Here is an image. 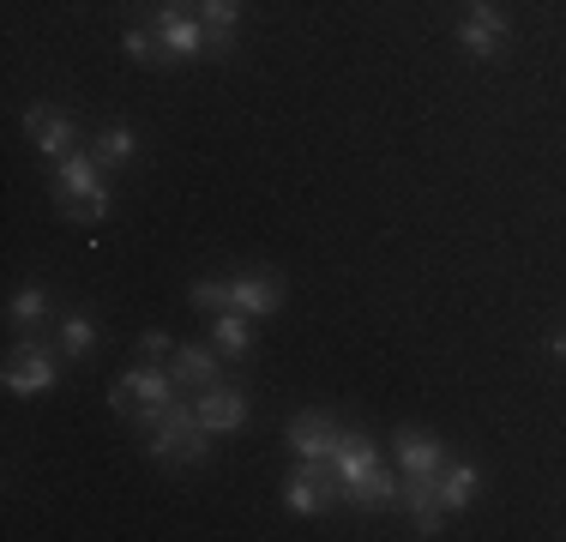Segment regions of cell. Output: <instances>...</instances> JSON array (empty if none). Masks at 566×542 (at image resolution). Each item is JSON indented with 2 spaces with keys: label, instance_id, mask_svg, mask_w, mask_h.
Returning <instances> with one entry per match:
<instances>
[{
  "label": "cell",
  "instance_id": "cell-6",
  "mask_svg": "<svg viewBox=\"0 0 566 542\" xmlns=\"http://www.w3.org/2000/svg\"><path fill=\"white\" fill-rule=\"evenodd\" d=\"M55 181H61L66 199H109V187H103V163L91 152H66L61 169H55Z\"/></svg>",
  "mask_w": 566,
  "mask_h": 542
},
{
  "label": "cell",
  "instance_id": "cell-11",
  "mask_svg": "<svg viewBox=\"0 0 566 542\" xmlns=\"http://www.w3.org/2000/svg\"><path fill=\"white\" fill-rule=\"evenodd\" d=\"M398 500L410 507L416 531H422V536H440V488H434V477H403Z\"/></svg>",
  "mask_w": 566,
  "mask_h": 542
},
{
  "label": "cell",
  "instance_id": "cell-4",
  "mask_svg": "<svg viewBox=\"0 0 566 542\" xmlns=\"http://www.w3.org/2000/svg\"><path fill=\"white\" fill-rule=\"evenodd\" d=\"M344 446V428H332L326 416H295L290 423V452L295 458H319V465H332Z\"/></svg>",
  "mask_w": 566,
  "mask_h": 542
},
{
  "label": "cell",
  "instance_id": "cell-9",
  "mask_svg": "<svg viewBox=\"0 0 566 542\" xmlns=\"http://www.w3.org/2000/svg\"><path fill=\"white\" fill-rule=\"evenodd\" d=\"M374 470H380V452H374L361 434H344V446H338V458H332V477H338V488L349 494L356 482H368Z\"/></svg>",
  "mask_w": 566,
  "mask_h": 542
},
{
  "label": "cell",
  "instance_id": "cell-2",
  "mask_svg": "<svg viewBox=\"0 0 566 542\" xmlns=\"http://www.w3.org/2000/svg\"><path fill=\"white\" fill-rule=\"evenodd\" d=\"M55 386V356H49L43 344H19L7 356V392H19V398H36V392Z\"/></svg>",
  "mask_w": 566,
  "mask_h": 542
},
{
  "label": "cell",
  "instance_id": "cell-1",
  "mask_svg": "<svg viewBox=\"0 0 566 542\" xmlns=\"http://www.w3.org/2000/svg\"><path fill=\"white\" fill-rule=\"evenodd\" d=\"M338 494H344L338 477H332V465H319V458H302V470L283 482V507L290 512H326Z\"/></svg>",
  "mask_w": 566,
  "mask_h": 542
},
{
  "label": "cell",
  "instance_id": "cell-26",
  "mask_svg": "<svg viewBox=\"0 0 566 542\" xmlns=\"http://www.w3.org/2000/svg\"><path fill=\"white\" fill-rule=\"evenodd\" d=\"M555 356H566V332H560V337H555Z\"/></svg>",
  "mask_w": 566,
  "mask_h": 542
},
{
  "label": "cell",
  "instance_id": "cell-19",
  "mask_svg": "<svg viewBox=\"0 0 566 542\" xmlns=\"http://www.w3.org/2000/svg\"><path fill=\"white\" fill-rule=\"evenodd\" d=\"M133 152H139V139H133L127 127H109V133H97V145H91V157H97L103 169H109V163H127Z\"/></svg>",
  "mask_w": 566,
  "mask_h": 542
},
{
  "label": "cell",
  "instance_id": "cell-7",
  "mask_svg": "<svg viewBox=\"0 0 566 542\" xmlns=\"http://www.w3.org/2000/svg\"><path fill=\"white\" fill-rule=\"evenodd\" d=\"M193 410L211 434H235L241 423H248V398H241V392H223V386H206Z\"/></svg>",
  "mask_w": 566,
  "mask_h": 542
},
{
  "label": "cell",
  "instance_id": "cell-13",
  "mask_svg": "<svg viewBox=\"0 0 566 542\" xmlns=\"http://www.w3.org/2000/svg\"><path fill=\"white\" fill-rule=\"evenodd\" d=\"M24 133H31V139H36V152H43V157H66V152H73V121H66V115H49V108H31V115H24Z\"/></svg>",
  "mask_w": 566,
  "mask_h": 542
},
{
  "label": "cell",
  "instance_id": "cell-18",
  "mask_svg": "<svg viewBox=\"0 0 566 542\" xmlns=\"http://www.w3.org/2000/svg\"><path fill=\"white\" fill-rule=\"evenodd\" d=\"M398 488H403V477H392V470H374V477H368V482H356L344 500H349V507H392Z\"/></svg>",
  "mask_w": 566,
  "mask_h": 542
},
{
  "label": "cell",
  "instance_id": "cell-24",
  "mask_svg": "<svg viewBox=\"0 0 566 542\" xmlns=\"http://www.w3.org/2000/svg\"><path fill=\"white\" fill-rule=\"evenodd\" d=\"M66 217H73V223H103V217H109V199H66Z\"/></svg>",
  "mask_w": 566,
  "mask_h": 542
},
{
  "label": "cell",
  "instance_id": "cell-23",
  "mask_svg": "<svg viewBox=\"0 0 566 542\" xmlns=\"http://www.w3.org/2000/svg\"><path fill=\"white\" fill-rule=\"evenodd\" d=\"M193 308H206V314H223L229 308V283H193Z\"/></svg>",
  "mask_w": 566,
  "mask_h": 542
},
{
  "label": "cell",
  "instance_id": "cell-22",
  "mask_svg": "<svg viewBox=\"0 0 566 542\" xmlns=\"http://www.w3.org/2000/svg\"><path fill=\"white\" fill-rule=\"evenodd\" d=\"M43 314H49V295L43 290H19V295H12V325H36Z\"/></svg>",
  "mask_w": 566,
  "mask_h": 542
},
{
  "label": "cell",
  "instance_id": "cell-10",
  "mask_svg": "<svg viewBox=\"0 0 566 542\" xmlns=\"http://www.w3.org/2000/svg\"><path fill=\"white\" fill-rule=\"evenodd\" d=\"M440 465H447V452H440L434 434H416V428L398 434V470L403 477H440Z\"/></svg>",
  "mask_w": 566,
  "mask_h": 542
},
{
  "label": "cell",
  "instance_id": "cell-25",
  "mask_svg": "<svg viewBox=\"0 0 566 542\" xmlns=\"http://www.w3.org/2000/svg\"><path fill=\"white\" fill-rule=\"evenodd\" d=\"M139 350H145V356H151V362L175 356V350H169V332H145V337H139Z\"/></svg>",
  "mask_w": 566,
  "mask_h": 542
},
{
  "label": "cell",
  "instance_id": "cell-5",
  "mask_svg": "<svg viewBox=\"0 0 566 542\" xmlns=\"http://www.w3.org/2000/svg\"><path fill=\"white\" fill-rule=\"evenodd\" d=\"M157 37H164V54H175V61H193V54H206V24L187 19L181 7H164L157 12Z\"/></svg>",
  "mask_w": 566,
  "mask_h": 542
},
{
  "label": "cell",
  "instance_id": "cell-12",
  "mask_svg": "<svg viewBox=\"0 0 566 542\" xmlns=\"http://www.w3.org/2000/svg\"><path fill=\"white\" fill-rule=\"evenodd\" d=\"M277 302H283V290L272 278H229V308L235 314L260 320V314H277Z\"/></svg>",
  "mask_w": 566,
  "mask_h": 542
},
{
  "label": "cell",
  "instance_id": "cell-21",
  "mask_svg": "<svg viewBox=\"0 0 566 542\" xmlns=\"http://www.w3.org/2000/svg\"><path fill=\"white\" fill-rule=\"evenodd\" d=\"M120 49H127L133 61H145V66H151V61H164V37H157V31H139V24H133V31L120 37Z\"/></svg>",
  "mask_w": 566,
  "mask_h": 542
},
{
  "label": "cell",
  "instance_id": "cell-3",
  "mask_svg": "<svg viewBox=\"0 0 566 542\" xmlns=\"http://www.w3.org/2000/svg\"><path fill=\"white\" fill-rule=\"evenodd\" d=\"M206 423H199V410L193 416H181V423H169V428H157L151 434V458H164V465H193V458H206Z\"/></svg>",
  "mask_w": 566,
  "mask_h": 542
},
{
  "label": "cell",
  "instance_id": "cell-16",
  "mask_svg": "<svg viewBox=\"0 0 566 542\" xmlns=\"http://www.w3.org/2000/svg\"><path fill=\"white\" fill-rule=\"evenodd\" d=\"M211 337H218L223 356H248L253 350V325H248V314H235V308H223V314L211 320Z\"/></svg>",
  "mask_w": 566,
  "mask_h": 542
},
{
  "label": "cell",
  "instance_id": "cell-8",
  "mask_svg": "<svg viewBox=\"0 0 566 542\" xmlns=\"http://www.w3.org/2000/svg\"><path fill=\"white\" fill-rule=\"evenodd\" d=\"M458 43H464L470 54H501L506 43V19L494 7H470L464 24H458Z\"/></svg>",
  "mask_w": 566,
  "mask_h": 542
},
{
  "label": "cell",
  "instance_id": "cell-20",
  "mask_svg": "<svg viewBox=\"0 0 566 542\" xmlns=\"http://www.w3.org/2000/svg\"><path fill=\"white\" fill-rule=\"evenodd\" d=\"M91 344H97V325H91L85 314H66V325H61V350H66V356H91Z\"/></svg>",
  "mask_w": 566,
  "mask_h": 542
},
{
  "label": "cell",
  "instance_id": "cell-15",
  "mask_svg": "<svg viewBox=\"0 0 566 542\" xmlns=\"http://www.w3.org/2000/svg\"><path fill=\"white\" fill-rule=\"evenodd\" d=\"M434 488H440V507H470L476 488H482V477H476V465H440Z\"/></svg>",
  "mask_w": 566,
  "mask_h": 542
},
{
  "label": "cell",
  "instance_id": "cell-17",
  "mask_svg": "<svg viewBox=\"0 0 566 542\" xmlns=\"http://www.w3.org/2000/svg\"><path fill=\"white\" fill-rule=\"evenodd\" d=\"M235 19H241V0H199V24H206V43H211V49L229 43Z\"/></svg>",
  "mask_w": 566,
  "mask_h": 542
},
{
  "label": "cell",
  "instance_id": "cell-14",
  "mask_svg": "<svg viewBox=\"0 0 566 542\" xmlns=\"http://www.w3.org/2000/svg\"><path fill=\"white\" fill-rule=\"evenodd\" d=\"M169 374H175V386H218V356L211 350H175L169 356Z\"/></svg>",
  "mask_w": 566,
  "mask_h": 542
}]
</instances>
